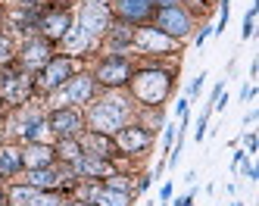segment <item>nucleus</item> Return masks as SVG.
Segmentation results:
<instances>
[{
	"label": "nucleus",
	"mask_w": 259,
	"mask_h": 206,
	"mask_svg": "<svg viewBox=\"0 0 259 206\" xmlns=\"http://www.w3.org/2000/svg\"><path fill=\"white\" fill-rule=\"evenodd\" d=\"M128 119V103L119 100V97H109L103 103H97L91 109V128L97 135H109V131H119Z\"/></svg>",
	"instance_id": "f257e3e1"
},
{
	"label": "nucleus",
	"mask_w": 259,
	"mask_h": 206,
	"mask_svg": "<svg viewBox=\"0 0 259 206\" xmlns=\"http://www.w3.org/2000/svg\"><path fill=\"white\" fill-rule=\"evenodd\" d=\"M135 94L144 100V103H159V100H165V94H169V75L165 72H156V69H147V72H141V75H135Z\"/></svg>",
	"instance_id": "f03ea898"
},
{
	"label": "nucleus",
	"mask_w": 259,
	"mask_h": 206,
	"mask_svg": "<svg viewBox=\"0 0 259 206\" xmlns=\"http://www.w3.org/2000/svg\"><path fill=\"white\" fill-rule=\"evenodd\" d=\"M156 28L162 34H169V37H184L191 31V19H188V13L178 10V7H162L159 19H156Z\"/></svg>",
	"instance_id": "7ed1b4c3"
},
{
	"label": "nucleus",
	"mask_w": 259,
	"mask_h": 206,
	"mask_svg": "<svg viewBox=\"0 0 259 206\" xmlns=\"http://www.w3.org/2000/svg\"><path fill=\"white\" fill-rule=\"evenodd\" d=\"M78 25L94 37V34H103L109 28V10L100 4V0H91V4L81 7V16H78Z\"/></svg>",
	"instance_id": "20e7f679"
},
{
	"label": "nucleus",
	"mask_w": 259,
	"mask_h": 206,
	"mask_svg": "<svg viewBox=\"0 0 259 206\" xmlns=\"http://www.w3.org/2000/svg\"><path fill=\"white\" fill-rule=\"evenodd\" d=\"M135 44H138L141 50H153V53H169V50L175 47V37L162 34L159 28H138V34H135Z\"/></svg>",
	"instance_id": "39448f33"
},
{
	"label": "nucleus",
	"mask_w": 259,
	"mask_h": 206,
	"mask_svg": "<svg viewBox=\"0 0 259 206\" xmlns=\"http://www.w3.org/2000/svg\"><path fill=\"white\" fill-rule=\"evenodd\" d=\"M72 72H75V63H72L69 56H60V60H50V63L44 66L41 81H44V88H60V85L69 81Z\"/></svg>",
	"instance_id": "423d86ee"
},
{
	"label": "nucleus",
	"mask_w": 259,
	"mask_h": 206,
	"mask_svg": "<svg viewBox=\"0 0 259 206\" xmlns=\"http://www.w3.org/2000/svg\"><path fill=\"white\" fill-rule=\"evenodd\" d=\"M91 91H94V81L91 78H69V85L63 88V94H60V103H84L88 97H91Z\"/></svg>",
	"instance_id": "0eeeda50"
},
{
	"label": "nucleus",
	"mask_w": 259,
	"mask_h": 206,
	"mask_svg": "<svg viewBox=\"0 0 259 206\" xmlns=\"http://www.w3.org/2000/svg\"><path fill=\"white\" fill-rule=\"evenodd\" d=\"M78 128H81V116L72 112V109H57L50 116V131H57V135H63V138H72Z\"/></svg>",
	"instance_id": "6e6552de"
},
{
	"label": "nucleus",
	"mask_w": 259,
	"mask_h": 206,
	"mask_svg": "<svg viewBox=\"0 0 259 206\" xmlns=\"http://www.w3.org/2000/svg\"><path fill=\"white\" fill-rule=\"evenodd\" d=\"M97 78L103 81V85H125L128 78H132V72H128V63L125 60H106L103 66H100V72H97Z\"/></svg>",
	"instance_id": "1a4fd4ad"
},
{
	"label": "nucleus",
	"mask_w": 259,
	"mask_h": 206,
	"mask_svg": "<svg viewBox=\"0 0 259 206\" xmlns=\"http://www.w3.org/2000/svg\"><path fill=\"white\" fill-rule=\"evenodd\" d=\"M116 141L122 150H128V153H135V150H144L147 144H150V135L141 128H119L116 131Z\"/></svg>",
	"instance_id": "9d476101"
},
{
	"label": "nucleus",
	"mask_w": 259,
	"mask_h": 206,
	"mask_svg": "<svg viewBox=\"0 0 259 206\" xmlns=\"http://www.w3.org/2000/svg\"><path fill=\"white\" fill-rule=\"evenodd\" d=\"M50 159H53V150L44 147V144H31L25 153H22V162L28 169H44V166H50Z\"/></svg>",
	"instance_id": "9b49d317"
},
{
	"label": "nucleus",
	"mask_w": 259,
	"mask_h": 206,
	"mask_svg": "<svg viewBox=\"0 0 259 206\" xmlns=\"http://www.w3.org/2000/svg\"><path fill=\"white\" fill-rule=\"evenodd\" d=\"M91 203H97V206H128V194L113 191V187H97V191H91Z\"/></svg>",
	"instance_id": "f8f14e48"
},
{
	"label": "nucleus",
	"mask_w": 259,
	"mask_h": 206,
	"mask_svg": "<svg viewBox=\"0 0 259 206\" xmlns=\"http://www.w3.org/2000/svg\"><path fill=\"white\" fill-rule=\"evenodd\" d=\"M63 41H66V50H69V53H81V50L91 44V34H88L81 25H69V31L63 34Z\"/></svg>",
	"instance_id": "ddd939ff"
},
{
	"label": "nucleus",
	"mask_w": 259,
	"mask_h": 206,
	"mask_svg": "<svg viewBox=\"0 0 259 206\" xmlns=\"http://www.w3.org/2000/svg\"><path fill=\"white\" fill-rule=\"evenodd\" d=\"M75 169L81 175H109V162L103 156H78Z\"/></svg>",
	"instance_id": "4468645a"
},
{
	"label": "nucleus",
	"mask_w": 259,
	"mask_h": 206,
	"mask_svg": "<svg viewBox=\"0 0 259 206\" xmlns=\"http://www.w3.org/2000/svg\"><path fill=\"white\" fill-rule=\"evenodd\" d=\"M25 63L28 66H47L50 63V47L44 41H28L25 44Z\"/></svg>",
	"instance_id": "2eb2a0df"
},
{
	"label": "nucleus",
	"mask_w": 259,
	"mask_h": 206,
	"mask_svg": "<svg viewBox=\"0 0 259 206\" xmlns=\"http://www.w3.org/2000/svg\"><path fill=\"white\" fill-rule=\"evenodd\" d=\"M119 13L125 19H132V22H138V19L150 13V0H119Z\"/></svg>",
	"instance_id": "dca6fc26"
},
{
	"label": "nucleus",
	"mask_w": 259,
	"mask_h": 206,
	"mask_svg": "<svg viewBox=\"0 0 259 206\" xmlns=\"http://www.w3.org/2000/svg\"><path fill=\"white\" fill-rule=\"evenodd\" d=\"M0 91H4L7 100H22L25 94H28V78H22V75H10Z\"/></svg>",
	"instance_id": "f3484780"
},
{
	"label": "nucleus",
	"mask_w": 259,
	"mask_h": 206,
	"mask_svg": "<svg viewBox=\"0 0 259 206\" xmlns=\"http://www.w3.org/2000/svg\"><path fill=\"white\" fill-rule=\"evenodd\" d=\"M66 31H69V16H66V13H53V16L44 19V34L53 37V41H57V37H63Z\"/></svg>",
	"instance_id": "a211bd4d"
},
{
	"label": "nucleus",
	"mask_w": 259,
	"mask_h": 206,
	"mask_svg": "<svg viewBox=\"0 0 259 206\" xmlns=\"http://www.w3.org/2000/svg\"><path fill=\"white\" fill-rule=\"evenodd\" d=\"M19 169H22V153L19 150H13V147L0 150V175H13V172H19Z\"/></svg>",
	"instance_id": "6ab92c4d"
},
{
	"label": "nucleus",
	"mask_w": 259,
	"mask_h": 206,
	"mask_svg": "<svg viewBox=\"0 0 259 206\" xmlns=\"http://www.w3.org/2000/svg\"><path fill=\"white\" fill-rule=\"evenodd\" d=\"M28 184L31 187H53V184H60V175L53 172V169H31V175H28Z\"/></svg>",
	"instance_id": "aec40b11"
},
{
	"label": "nucleus",
	"mask_w": 259,
	"mask_h": 206,
	"mask_svg": "<svg viewBox=\"0 0 259 206\" xmlns=\"http://www.w3.org/2000/svg\"><path fill=\"white\" fill-rule=\"evenodd\" d=\"M34 194H38V187H13V191H10V203H16V206H28L31 203V197Z\"/></svg>",
	"instance_id": "412c9836"
},
{
	"label": "nucleus",
	"mask_w": 259,
	"mask_h": 206,
	"mask_svg": "<svg viewBox=\"0 0 259 206\" xmlns=\"http://www.w3.org/2000/svg\"><path fill=\"white\" fill-rule=\"evenodd\" d=\"M84 150H94L91 156H106L109 153V141L100 138V135H91V138H84Z\"/></svg>",
	"instance_id": "4be33fe9"
},
{
	"label": "nucleus",
	"mask_w": 259,
	"mask_h": 206,
	"mask_svg": "<svg viewBox=\"0 0 259 206\" xmlns=\"http://www.w3.org/2000/svg\"><path fill=\"white\" fill-rule=\"evenodd\" d=\"M60 156L69 159V162H75V159L81 156V144H75L72 138H63V141H60Z\"/></svg>",
	"instance_id": "5701e85b"
},
{
	"label": "nucleus",
	"mask_w": 259,
	"mask_h": 206,
	"mask_svg": "<svg viewBox=\"0 0 259 206\" xmlns=\"http://www.w3.org/2000/svg\"><path fill=\"white\" fill-rule=\"evenodd\" d=\"M44 131H47V125H44L41 119H28V122H25V138H28V141L44 138Z\"/></svg>",
	"instance_id": "b1692460"
},
{
	"label": "nucleus",
	"mask_w": 259,
	"mask_h": 206,
	"mask_svg": "<svg viewBox=\"0 0 259 206\" xmlns=\"http://www.w3.org/2000/svg\"><path fill=\"white\" fill-rule=\"evenodd\" d=\"M28 206H60V197H53V194H41V191H38V194L31 197V203H28Z\"/></svg>",
	"instance_id": "393cba45"
},
{
	"label": "nucleus",
	"mask_w": 259,
	"mask_h": 206,
	"mask_svg": "<svg viewBox=\"0 0 259 206\" xmlns=\"http://www.w3.org/2000/svg\"><path fill=\"white\" fill-rule=\"evenodd\" d=\"M10 53H13V47H10V41L4 34H0V63H7L10 60Z\"/></svg>",
	"instance_id": "a878e982"
},
{
	"label": "nucleus",
	"mask_w": 259,
	"mask_h": 206,
	"mask_svg": "<svg viewBox=\"0 0 259 206\" xmlns=\"http://www.w3.org/2000/svg\"><path fill=\"white\" fill-rule=\"evenodd\" d=\"M109 187H113V191H125V194H128V184H125L119 175H109Z\"/></svg>",
	"instance_id": "bb28decb"
},
{
	"label": "nucleus",
	"mask_w": 259,
	"mask_h": 206,
	"mask_svg": "<svg viewBox=\"0 0 259 206\" xmlns=\"http://www.w3.org/2000/svg\"><path fill=\"white\" fill-rule=\"evenodd\" d=\"M206 116H209V112H203V116H200V125H197V141H203V135H206Z\"/></svg>",
	"instance_id": "cd10ccee"
},
{
	"label": "nucleus",
	"mask_w": 259,
	"mask_h": 206,
	"mask_svg": "<svg viewBox=\"0 0 259 206\" xmlns=\"http://www.w3.org/2000/svg\"><path fill=\"white\" fill-rule=\"evenodd\" d=\"M159 197H162V200H169V197H172V184H162V191H159Z\"/></svg>",
	"instance_id": "c85d7f7f"
},
{
	"label": "nucleus",
	"mask_w": 259,
	"mask_h": 206,
	"mask_svg": "<svg viewBox=\"0 0 259 206\" xmlns=\"http://www.w3.org/2000/svg\"><path fill=\"white\" fill-rule=\"evenodd\" d=\"M175 206H194V197H191V194H188V197H181Z\"/></svg>",
	"instance_id": "c756f323"
},
{
	"label": "nucleus",
	"mask_w": 259,
	"mask_h": 206,
	"mask_svg": "<svg viewBox=\"0 0 259 206\" xmlns=\"http://www.w3.org/2000/svg\"><path fill=\"white\" fill-rule=\"evenodd\" d=\"M153 4H162V7H175V0H153Z\"/></svg>",
	"instance_id": "7c9ffc66"
},
{
	"label": "nucleus",
	"mask_w": 259,
	"mask_h": 206,
	"mask_svg": "<svg viewBox=\"0 0 259 206\" xmlns=\"http://www.w3.org/2000/svg\"><path fill=\"white\" fill-rule=\"evenodd\" d=\"M72 206H91V203H72Z\"/></svg>",
	"instance_id": "2f4dec72"
},
{
	"label": "nucleus",
	"mask_w": 259,
	"mask_h": 206,
	"mask_svg": "<svg viewBox=\"0 0 259 206\" xmlns=\"http://www.w3.org/2000/svg\"><path fill=\"white\" fill-rule=\"evenodd\" d=\"M22 4H38V0H22Z\"/></svg>",
	"instance_id": "473e14b6"
},
{
	"label": "nucleus",
	"mask_w": 259,
	"mask_h": 206,
	"mask_svg": "<svg viewBox=\"0 0 259 206\" xmlns=\"http://www.w3.org/2000/svg\"><path fill=\"white\" fill-rule=\"evenodd\" d=\"M0 203H4V197H0Z\"/></svg>",
	"instance_id": "72a5a7b5"
}]
</instances>
